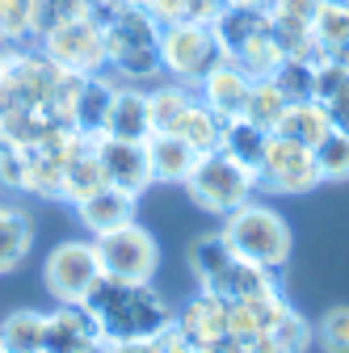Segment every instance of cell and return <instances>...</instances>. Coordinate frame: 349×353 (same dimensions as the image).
<instances>
[{"instance_id": "6da1fadb", "label": "cell", "mask_w": 349, "mask_h": 353, "mask_svg": "<svg viewBox=\"0 0 349 353\" xmlns=\"http://www.w3.org/2000/svg\"><path fill=\"white\" fill-rule=\"evenodd\" d=\"M84 307L93 312L97 328L106 341L114 345H143L156 332H164L172 324V307L152 290V282H118V278H101Z\"/></svg>"}, {"instance_id": "7a4b0ae2", "label": "cell", "mask_w": 349, "mask_h": 353, "mask_svg": "<svg viewBox=\"0 0 349 353\" xmlns=\"http://www.w3.org/2000/svg\"><path fill=\"white\" fill-rule=\"evenodd\" d=\"M232 244L236 256L252 261V265H266V270H282L290 261V228L286 219L266 206V202H244L232 214H223V228H219Z\"/></svg>"}, {"instance_id": "3957f363", "label": "cell", "mask_w": 349, "mask_h": 353, "mask_svg": "<svg viewBox=\"0 0 349 353\" xmlns=\"http://www.w3.org/2000/svg\"><path fill=\"white\" fill-rule=\"evenodd\" d=\"M261 190V176L257 168L240 164L236 156L228 152H206L198 156L194 172L186 176V194L198 210L206 214H232L236 206L252 202V194Z\"/></svg>"}, {"instance_id": "277c9868", "label": "cell", "mask_w": 349, "mask_h": 353, "mask_svg": "<svg viewBox=\"0 0 349 353\" xmlns=\"http://www.w3.org/2000/svg\"><path fill=\"white\" fill-rule=\"evenodd\" d=\"M38 42V51L51 63H59L72 76H97L110 72V47H106V26L97 13H84L76 21H63L55 30H47Z\"/></svg>"}, {"instance_id": "5b68a950", "label": "cell", "mask_w": 349, "mask_h": 353, "mask_svg": "<svg viewBox=\"0 0 349 353\" xmlns=\"http://www.w3.org/2000/svg\"><path fill=\"white\" fill-rule=\"evenodd\" d=\"M156 51H160L164 76L168 80H181V84H198L219 59H228L223 47H219V38H215V30L206 21H190V17L160 26Z\"/></svg>"}, {"instance_id": "8992f818", "label": "cell", "mask_w": 349, "mask_h": 353, "mask_svg": "<svg viewBox=\"0 0 349 353\" xmlns=\"http://www.w3.org/2000/svg\"><path fill=\"white\" fill-rule=\"evenodd\" d=\"M97 256H101V274L118 278V282H152L156 265H160V248L156 236L139 223H122L114 232L93 236Z\"/></svg>"}, {"instance_id": "52a82bcc", "label": "cell", "mask_w": 349, "mask_h": 353, "mask_svg": "<svg viewBox=\"0 0 349 353\" xmlns=\"http://www.w3.org/2000/svg\"><path fill=\"white\" fill-rule=\"evenodd\" d=\"M47 290L59 299V303H84L89 290L106 278L101 274V256H97V244L93 240H68L59 244L51 256H47Z\"/></svg>"}, {"instance_id": "ba28073f", "label": "cell", "mask_w": 349, "mask_h": 353, "mask_svg": "<svg viewBox=\"0 0 349 353\" xmlns=\"http://www.w3.org/2000/svg\"><path fill=\"white\" fill-rule=\"evenodd\" d=\"M261 176V190H274V194H308L320 185V168H316V152L303 148V143H290L282 135L270 139L266 148V160L257 168Z\"/></svg>"}, {"instance_id": "9c48e42d", "label": "cell", "mask_w": 349, "mask_h": 353, "mask_svg": "<svg viewBox=\"0 0 349 353\" xmlns=\"http://www.w3.org/2000/svg\"><path fill=\"white\" fill-rule=\"evenodd\" d=\"M228 312L232 303L219 299L215 290L198 286V294H190L181 303V316H172V324H177V332L198 349V353H210L215 345L228 341Z\"/></svg>"}, {"instance_id": "30bf717a", "label": "cell", "mask_w": 349, "mask_h": 353, "mask_svg": "<svg viewBox=\"0 0 349 353\" xmlns=\"http://www.w3.org/2000/svg\"><path fill=\"white\" fill-rule=\"evenodd\" d=\"M93 152L101 160L106 181L130 194H143L152 185V164H148V139H114V135H93Z\"/></svg>"}, {"instance_id": "8fae6325", "label": "cell", "mask_w": 349, "mask_h": 353, "mask_svg": "<svg viewBox=\"0 0 349 353\" xmlns=\"http://www.w3.org/2000/svg\"><path fill=\"white\" fill-rule=\"evenodd\" d=\"M97 135H114V139H148L152 135V97L143 84H122V80L114 84Z\"/></svg>"}, {"instance_id": "7c38bea8", "label": "cell", "mask_w": 349, "mask_h": 353, "mask_svg": "<svg viewBox=\"0 0 349 353\" xmlns=\"http://www.w3.org/2000/svg\"><path fill=\"white\" fill-rule=\"evenodd\" d=\"M97 17L106 26L110 55L135 51V47H156V42H160V21L148 9H139V5H122V0H114V5H106Z\"/></svg>"}, {"instance_id": "4fadbf2b", "label": "cell", "mask_w": 349, "mask_h": 353, "mask_svg": "<svg viewBox=\"0 0 349 353\" xmlns=\"http://www.w3.org/2000/svg\"><path fill=\"white\" fill-rule=\"evenodd\" d=\"M194 88H198V97L210 110H219L223 118H240L244 114V101H248V88H252V76L236 59H219Z\"/></svg>"}, {"instance_id": "5bb4252c", "label": "cell", "mask_w": 349, "mask_h": 353, "mask_svg": "<svg viewBox=\"0 0 349 353\" xmlns=\"http://www.w3.org/2000/svg\"><path fill=\"white\" fill-rule=\"evenodd\" d=\"M101 336L93 312L84 303H59L55 312L47 316V336H42V349L47 353H80L89 349Z\"/></svg>"}, {"instance_id": "9a60e30c", "label": "cell", "mask_w": 349, "mask_h": 353, "mask_svg": "<svg viewBox=\"0 0 349 353\" xmlns=\"http://www.w3.org/2000/svg\"><path fill=\"white\" fill-rule=\"evenodd\" d=\"M72 206H76V214H80V223L89 228L93 236H101V232H114V228H122V223H135L139 194L118 190V185H101L97 194L80 198V202H72Z\"/></svg>"}, {"instance_id": "2e32d148", "label": "cell", "mask_w": 349, "mask_h": 353, "mask_svg": "<svg viewBox=\"0 0 349 353\" xmlns=\"http://www.w3.org/2000/svg\"><path fill=\"white\" fill-rule=\"evenodd\" d=\"M286 312H290V303L282 299V290H270V294H257V299L232 303V312H228V336H232V341L270 336V332L282 324Z\"/></svg>"}, {"instance_id": "e0dca14e", "label": "cell", "mask_w": 349, "mask_h": 353, "mask_svg": "<svg viewBox=\"0 0 349 353\" xmlns=\"http://www.w3.org/2000/svg\"><path fill=\"white\" fill-rule=\"evenodd\" d=\"M148 164H152V181L186 185V176L198 164V152L177 135V130H152L148 135Z\"/></svg>"}, {"instance_id": "ac0fdd59", "label": "cell", "mask_w": 349, "mask_h": 353, "mask_svg": "<svg viewBox=\"0 0 349 353\" xmlns=\"http://www.w3.org/2000/svg\"><path fill=\"white\" fill-rule=\"evenodd\" d=\"M206 290H215V294L228 299V303H244V299H257V294L278 290V282H274V270H266V265H252V261L236 256L219 278L206 282Z\"/></svg>"}, {"instance_id": "d6986e66", "label": "cell", "mask_w": 349, "mask_h": 353, "mask_svg": "<svg viewBox=\"0 0 349 353\" xmlns=\"http://www.w3.org/2000/svg\"><path fill=\"white\" fill-rule=\"evenodd\" d=\"M228 122H232V118H223L219 110H210L202 97H194V101H190V110H186V114H181V122H177V135H181L198 156H206V152H223Z\"/></svg>"}, {"instance_id": "ffe728a7", "label": "cell", "mask_w": 349, "mask_h": 353, "mask_svg": "<svg viewBox=\"0 0 349 353\" xmlns=\"http://www.w3.org/2000/svg\"><path fill=\"white\" fill-rule=\"evenodd\" d=\"M328 130H332V122H328V114H324L312 97H308V101H286L282 118L274 122V135H282V139H290V143H303V148H316Z\"/></svg>"}, {"instance_id": "44dd1931", "label": "cell", "mask_w": 349, "mask_h": 353, "mask_svg": "<svg viewBox=\"0 0 349 353\" xmlns=\"http://www.w3.org/2000/svg\"><path fill=\"white\" fill-rule=\"evenodd\" d=\"M312 101L328 114L332 130H345L349 135V72L337 63H316V88H312Z\"/></svg>"}, {"instance_id": "7402d4cb", "label": "cell", "mask_w": 349, "mask_h": 353, "mask_svg": "<svg viewBox=\"0 0 349 353\" xmlns=\"http://www.w3.org/2000/svg\"><path fill=\"white\" fill-rule=\"evenodd\" d=\"M30 244H34L30 214L21 206L0 198V274H13L17 270V265L30 256Z\"/></svg>"}, {"instance_id": "603a6c76", "label": "cell", "mask_w": 349, "mask_h": 353, "mask_svg": "<svg viewBox=\"0 0 349 353\" xmlns=\"http://www.w3.org/2000/svg\"><path fill=\"white\" fill-rule=\"evenodd\" d=\"M266 26H270V13H266V9H257V5H228L219 17L210 21V30H215V38H219V47H223L228 59L244 47L252 34L266 30Z\"/></svg>"}, {"instance_id": "cb8c5ba5", "label": "cell", "mask_w": 349, "mask_h": 353, "mask_svg": "<svg viewBox=\"0 0 349 353\" xmlns=\"http://www.w3.org/2000/svg\"><path fill=\"white\" fill-rule=\"evenodd\" d=\"M101 185H110V181H106V172H101L97 152H93V139H84V143L72 148V156L63 164V202H80V198L97 194Z\"/></svg>"}, {"instance_id": "d4e9b609", "label": "cell", "mask_w": 349, "mask_h": 353, "mask_svg": "<svg viewBox=\"0 0 349 353\" xmlns=\"http://www.w3.org/2000/svg\"><path fill=\"white\" fill-rule=\"evenodd\" d=\"M270 139H274V130L257 126V122H248V118H232V122H228V135H223V152L236 156V160L248 164V168H261Z\"/></svg>"}, {"instance_id": "484cf974", "label": "cell", "mask_w": 349, "mask_h": 353, "mask_svg": "<svg viewBox=\"0 0 349 353\" xmlns=\"http://www.w3.org/2000/svg\"><path fill=\"white\" fill-rule=\"evenodd\" d=\"M232 261H236V252H232V244H228V236H223V232H206V236H198V240H194V248H190V270H194L198 286L215 282V278H219Z\"/></svg>"}, {"instance_id": "4316f807", "label": "cell", "mask_w": 349, "mask_h": 353, "mask_svg": "<svg viewBox=\"0 0 349 353\" xmlns=\"http://www.w3.org/2000/svg\"><path fill=\"white\" fill-rule=\"evenodd\" d=\"M42 336H47V316L42 312H13L0 324V349L5 353H34L42 349Z\"/></svg>"}, {"instance_id": "83f0119b", "label": "cell", "mask_w": 349, "mask_h": 353, "mask_svg": "<svg viewBox=\"0 0 349 353\" xmlns=\"http://www.w3.org/2000/svg\"><path fill=\"white\" fill-rule=\"evenodd\" d=\"M148 97H152V130H177L181 114L194 101V88L181 84V80H164L160 88H152Z\"/></svg>"}, {"instance_id": "f1b7e54d", "label": "cell", "mask_w": 349, "mask_h": 353, "mask_svg": "<svg viewBox=\"0 0 349 353\" xmlns=\"http://www.w3.org/2000/svg\"><path fill=\"white\" fill-rule=\"evenodd\" d=\"M110 76L122 80V84H148V80H160V76H164L160 51H156V47L118 51V55H110Z\"/></svg>"}, {"instance_id": "f546056e", "label": "cell", "mask_w": 349, "mask_h": 353, "mask_svg": "<svg viewBox=\"0 0 349 353\" xmlns=\"http://www.w3.org/2000/svg\"><path fill=\"white\" fill-rule=\"evenodd\" d=\"M232 59H236V63H240V68H244L252 80H261V76H274V68H278L286 55H282V47L274 42V30L266 26L261 34H252V38L244 42V47H240Z\"/></svg>"}, {"instance_id": "4dcf8cb0", "label": "cell", "mask_w": 349, "mask_h": 353, "mask_svg": "<svg viewBox=\"0 0 349 353\" xmlns=\"http://www.w3.org/2000/svg\"><path fill=\"white\" fill-rule=\"evenodd\" d=\"M282 110H286L282 88H278L270 76H261V80H252V88H248V101H244V114H240V118H248V122H257V126L274 130V122L282 118Z\"/></svg>"}, {"instance_id": "1f68e13d", "label": "cell", "mask_w": 349, "mask_h": 353, "mask_svg": "<svg viewBox=\"0 0 349 353\" xmlns=\"http://www.w3.org/2000/svg\"><path fill=\"white\" fill-rule=\"evenodd\" d=\"M286 101H308L312 88H316V59H282L270 76Z\"/></svg>"}, {"instance_id": "d6a6232c", "label": "cell", "mask_w": 349, "mask_h": 353, "mask_svg": "<svg viewBox=\"0 0 349 353\" xmlns=\"http://www.w3.org/2000/svg\"><path fill=\"white\" fill-rule=\"evenodd\" d=\"M312 152H316L320 181H349V135L345 130H328Z\"/></svg>"}, {"instance_id": "836d02e7", "label": "cell", "mask_w": 349, "mask_h": 353, "mask_svg": "<svg viewBox=\"0 0 349 353\" xmlns=\"http://www.w3.org/2000/svg\"><path fill=\"white\" fill-rule=\"evenodd\" d=\"M84 13H97L93 0H34V30H30V38H42L47 30H55L63 21H76Z\"/></svg>"}, {"instance_id": "e575fe53", "label": "cell", "mask_w": 349, "mask_h": 353, "mask_svg": "<svg viewBox=\"0 0 349 353\" xmlns=\"http://www.w3.org/2000/svg\"><path fill=\"white\" fill-rule=\"evenodd\" d=\"M312 34H316L320 51L349 42V0H328V5L316 13V21H312Z\"/></svg>"}, {"instance_id": "d590c367", "label": "cell", "mask_w": 349, "mask_h": 353, "mask_svg": "<svg viewBox=\"0 0 349 353\" xmlns=\"http://www.w3.org/2000/svg\"><path fill=\"white\" fill-rule=\"evenodd\" d=\"M34 30V0H0V38L21 47Z\"/></svg>"}, {"instance_id": "8d00e7d4", "label": "cell", "mask_w": 349, "mask_h": 353, "mask_svg": "<svg viewBox=\"0 0 349 353\" xmlns=\"http://www.w3.org/2000/svg\"><path fill=\"white\" fill-rule=\"evenodd\" d=\"M316 345L324 353H349V307H332L316 324Z\"/></svg>"}, {"instance_id": "74e56055", "label": "cell", "mask_w": 349, "mask_h": 353, "mask_svg": "<svg viewBox=\"0 0 349 353\" xmlns=\"http://www.w3.org/2000/svg\"><path fill=\"white\" fill-rule=\"evenodd\" d=\"M324 5L328 0H270L266 13L270 21H282V26H312Z\"/></svg>"}, {"instance_id": "f35d334b", "label": "cell", "mask_w": 349, "mask_h": 353, "mask_svg": "<svg viewBox=\"0 0 349 353\" xmlns=\"http://www.w3.org/2000/svg\"><path fill=\"white\" fill-rule=\"evenodd\" d=\"M274 341H278L286 353H303V349L316 341V328H312V324H308V320H303L295 307H290V312L282 316V324L274 328Z\"/></svg>"}, {"instance_id": "ab89813d", "label": "cell", "mask_w": 349, "mask_h": 353, "mask_svg": "<svg viewBox=\"0 0 349 353\" xmlns=\"http://www.w3.org/2000/svg\"><path fill=\"white\" fill-rule=\"evenodd\" d=\"M0 185L5 190H21L26 185V148L0 139Z\"/></svg>"}, {"instance_id": "60d3db41", "label": "cell", "mask_w": 349, "mask_h": 353, "mask_svg": "<svg viewBox=\"0 0 349 353\" xmlns=\"http://www.w3.org/2000/svg\"><path fill=\"white\" fill-rule=\"evenodd\" d=\"M143 349H148V353H198V349L177 332V324H168L164 332H156L152 341H143Z\"/></svg>"}, {"instance_id": "b9f144b4", "label": "cell", "mask_w": 349, "mask_h": 353, "mask_svg": "<svg viewBox=\"0 0 349 353\" xmlns=\"http://www.w3.org/2000/svg\"><path fill=\"white\" fill-rule=\"evenodd\" d=\"M186 9H190V0H152V5H148V13H152L160 26H168V21H186Z\"/></svg>"}, {"instance_id": "7bdbcfd3", "label": "cell", "mask_w": 349, "mask_h": 353, "mask_svg": "<svg viewBox=\"0 0 349 353\" xmlns=\"http://www.w3.org/2000/svg\"><path fill=\"white\" fill-rule=\"evenodd\" d=\"M228 5H232V0H190L186 17H190V21H206V26H210V21L219 17V13H223Z\"/></svg>"}, {"instance_id": "ee69618b", "label": "cell", "mask_w": 349, "mask_h": 353, "mask_svg": "<svg viewBox=\"0 0 349 353\" xmlns=\"http://www.w3.org/2000/svg\"><path fill=\"white\" fill-rule=\"evenodd\" d=\"M320 59H324V63H337V68H345V72H349V42H341V47H328V51H320Z\"/></svg>"}, {"instance_id": "f6af8a7d", "label": "cell", "mask_w": 349, "mask_h": 353, "mask_svg": "<svg viewBox=\"0 0 349 353\" xmlns=\"http://www.w3.org/2000/svg\"><path fill=\"white\" fill-rule=\"evenodd\" d=\"M13 42H5V38H0V76H5V68H9V59H13Z\"/></svg>"}, {"instance_id": "bcb514c9", "label": "cell", "mask_w": 349, "mask_h": 353, "mask_svg": "<svg viewBox=\"0 0 349 353\" xmlns=\"http://www.w3.org/2000/svg\"><path fill=\"white\" fill-rule=\"evenodd\" d=\"M110 353H148V349H143V345H114V341H110Z\"/></svg>"}, {"instance_id": "7dc6e473", "label": "cell", "mask_w": 349, "mask_h": 353, "mask_svg": "<svg viewBox=\"0 0 349 353\" xmlns=\"http://www.w3.org/2000/svg\"><path fill=\"white\" fill-rule=\"evenodd\" d=\"M80 353H110V341H106V336H97L89 349H80Z\"/></svg>"}, {"instance_id": "c3c4849f", "label": "cell", "mask_w": 349, "mask_h": 353, "mask_svg": "<svg viewBox=\"0 0 349 353\" xmlns=\"http://www.w3.org/2000/svg\"><path fill=\"white\" fill-rule=\"evenodd\" d=\"M232 5H257V9H266L270 0H232Z\"/></svg>"}, {"instance_id": "681fc988", "label": "cell", "mask_w": 349, "mask_h": 353, "mask_svg": "<svg viewBox=\"0 0 349 353\" xmlns=\"http://www.w3.org/2000/svg\"><path fill=\"white\" fill-rule=\"evenodd\" d=\"M122 5H139V9H148V5H152V0H122Z\"/></svg>"}, {"instance_id": "f907efd6", "label": "cell", "mask_w": 349, "mask_h": 353, "mask_svg": "<svg viewBox=\"0 0 349 353\" xmlns=\"http://www.w3.org/2000/svg\"><path fill=\"white\" fill-rule=\"evenodd\" d=\"M34 353H47V349H34Z\"/></svg>"}, {"instance_id": "816d5d0a", "label": "cell", "mask_w": 349, "mask_h": 353, "mask_svg": "<svg viewBox=\"0 0 349 353\" xmlns=\"http://www.w3.org/2000/svg\"><path fill=\"white\" fill-rule=\"evenodd\" d=\"M0 353H5V349H0Z\"/></svg>"}, {"instance_id": "f5cc1de1", "label": "cell", "mask_w": 349, "mask_h": 353, "mask_svg": "<svg viewBox=\"0 0 349 353\" xmlns=\"http://www.w3.org/2000/svg\"><path fill=\"white\" fill-rule=\"evenodd\" d=\"M0 139H5V135H0Z\"/></svg>"}]
</instances>
